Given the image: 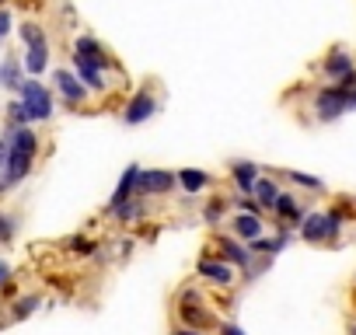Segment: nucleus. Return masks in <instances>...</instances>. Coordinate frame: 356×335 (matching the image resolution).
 <instances>
[{
	"mask_svg": "<svg viewBox=\"0 0 356 335\" xmlns=\"http://www.w3.org/2000/svg\"><path fill=\"white\" fill-rule=\"evenodd\" d=\"M22 39L32 46V42H42V32H39V25H25L22 28Z\"/></svg>",
	"mask_w": 356,
	"mask_h": 335,
	"instance_id": "21",
	"label": "nucleus"
},
{
	"mask_svg": "<svg viewBox=\"0 0 356 335\" xmlns=\"http://www.w3.org/2000/svg\"><path fill=\"white\" fill-rule=\"evenodd\" d=\"M136 189L143 196H157L171 189V175L168 172H136Z\"/></svg>",
	"mask_w": 356,
	"mask_h": 335,
	"instance_id": "4",
	"label": "nucleus"
},
{
	"mask_svg": "<svg viewBox=\"0 0 356 335\" xmlns=\"http://www.w3.org/2000/svg\"><path fill=\"white\" fill-rule=\"evenodd\" d=\"M346 108H356V88H325L318 95V115L321 119H335Z\"/></svg>",
	"mask_w": 356,
	"mask_h": 335,
	"instance_id": "1",
	"label": "nucleus"
},
{
	"mask_svg": "<svg viewBox=\"0 0 356 335\" xmlns=\"http://www.w3.org/2000/svg\"><path fill=\"white\" fill-rule=\"evenodd\" d=\"M200 272H203V276H210V279H213V283H220V286H224V283H231V265H227V262H210V259H207V262L200 265Z\"/></svg>",
	"mask_w": 356,
	"mask_h": 335,
	"instance_id": "13",
	"label": "nucleus"
},
{
	"mask_svg": "<svg viewBox=\"0 0 356 335\" xmlns=\"http://www.w3.org/2000/svg\"><path fill=\"white\" fill-rule=\"evenodd\" d=\"M74 56H81V60H88V63H95L98 70L102 67H108V56H105V49L95 42V39H77V46H74Z\"/></svg>",
	"mask_w": 356,
	"mask_h": 335,
	"instance_id": "5",
	"label": "nucleus"
},
{
	"mask_svg": "<svg viewBox=\"0 0 356 335\" xmlns=\"http://www.w3.org/2000/svg\"><path fill=\"white\" fill-rule=\"evenodd\" d=\"M8 276H11V269H8L4 262H0V283H8Z\"/></svg>",
	"mask_w": 356,
	"mask_h": 335,
	"instance_id": "28",
	"label": "nucleus"
},
{
	"mask_svg": "<svg viewBox=\"0 0 356 335\" xmlns=\"http://www.w3.org/2000/svg\"><path fill=\"white\" fill-rule=\"evenodd\" d=\"M74 248H77L81 255H91V241H74Z\"/></svg>",
	"mask_w": 356,
	"mask_h": 335,
	"instance_id": "27",
	"label": "nucleus"
},
{
	"mask_svg": "<svg viewBox=\"0 0 356 335\" xmlns=\"http://www.w3.org/2000/svg\"><path fill=\"white\" fill-rule=\"evenodd\" d=\"M290 179H293V182H300V186H307V189H321V182H318V179H311V175H297V172H293Z\"/></svg>",
	"mask_w": 356,
	"mask_h": 335,
	"instance_id": "24",
	"label": "nucleus"
},
{
	"mask_svg": "<svg viewBox=\"0 0 356 335\" xmlns=\"http://www.w3.org/2000/svg\"><path fill=\"white\" fill-rule=\"evenodd\" d=\"M178 179H182V186H186L189 193H196V189H203V186H207V175H203V172H182Z\"/></svg>",
	"mask_w": 356,
	"mask_h": 335,
	"instance_id": "19",
	"label": "nucleus"
},
{
	"mask_svg": "<svg viewBox=\"0 0 356 335\" xmlns=\"http://www.w3.org/2000/svg\"><path fill=\"white\" fill-rule=\"evenodd\" d=\"M157 105H154V98L147 95V91H140L133 101H129V108H126V122H143V119H150V112H154Z\"/></svg>",
	"mask_w": 356,
	"mask_h": 335,
	"instance_id": "6",
	"label": "nucleus"
},
{
	"mask_svg": "<svg viewBox=\"0 0 356 335\" xmlns=\"http://www.w3.org/2000/svg\"><path fill=\"white\" fill-rule=\"evenodd\" d=\"M8 25H11V18H8V11H0V35H8Z\"/></svg>",
	"mask_w": 356,
	"mask_h": 335,
	"instance_id": "26",
	"label": "nucleus"
},
{
	"mask_svg": "<svg viewBox=\"0 0 356 335\" xmlns=\"http://www.w3.org/2000/svg\"><path fill=\"white\" fill-rule=\"evenodd\" d=\"M74 67H77V77H81L88 88H95V91H98V88H105V84H102V70H98L95 63H88V60L74 56Z\"/></svg>",
	"mask_w": 356,
	"mask_h": 335,
	"instance_id": "10",
	"label": "nucleus"
},
{
	"mask_svg": "<svg viewBox=\"0 0 356 335\" xmlns=\"http://www.w3.org/2000/svg\"><path fill=\"white\" fill-rule=\"evenodd\" d=\"M234 231H238L241 238H259V234H262V220H259V213H241V217L234 220Z\"/></svg>",
	"mask_w": 356,
	"mask_h": 335,
	"instance_id": "12",
	"label": "nucleus"
},
{
	"mask_svg": "<svg viewBox=\"0 0 356 335\" xmlns=\"http://www.w3.org/2000/svg\"><path fill=\"white\" fill-rule=\"evenodd\" d=\"M11 115H15V122H29V119H32V112L25 108V101H15V105H11Z\"/></svg>",
	"mask_w": 356,
	"mask_h": 335,
	"instance_id": "22",
	"label": "nucleus"
},
{
	"mask_svg": "<svg viewBox=\"0 0 356 335\" xmlns=\"http://www.w3.org/2000/svg\"><path fill=\"white\" fill-rule=\"evenodd\" d=\"M133 189H136V164H129L126 168V175H122V182H119V189H115V196H112V210L115 206H122V203H129L133 199Z\"/></svg>",
	"mask_w": 356,
	"mask_h": 335,
	"instance_id": "8",
	"label": "nucleus"
},
{
	"mask_svg": "<svg viewBox=\"0 0 356 335\" xmlns=\"http://www.w3.org/2000/svg\"><path fill=\"white\" fill-rule=\"evenodd\" d=\"M325 70H328L332 77H342V74H349V70H353V60H349L346 53H335V56L325 63Z\"/></svg>",
	"mask_w": 356,
	"mask_h": 335,
	"instance_id": "15",
	"label": "nucleus"
},
{
	"mask_svg": "<svg viewBox=\"0 0 356 335\" xmlns=\"http://www.w3.org/2000/svg\"><path fill=\"white\" fill-rule=\"evenodd\" d=\"M53 77H56V88H60V95H63L67 101H84V88L77 84V77H74V74H67V70H56Z\"/></svg>",
	"mask_w": 356,
	"mask_h": 335,
	"instance_id": "7",
	"label": "nucleus"
},
{
	"mask_svg": "<svg viewBox=\"0 0 356 335\" xmlns=\"http://www.w3.org/2000/svg\"><path fill=\"white\" fill-rule=\"evenodd\" d=\"M220 252H224V259L227 262H238V265H248V255L234 245V241H220Z\"/></svg>",
	"mask_w": 356,
	"mask_h": 335,
	"instance_id": "18",
	"label": "nucleus"
},
{
	"mask_svg": "<svg viewBox=\"0 0 356 335\" xmlns=\"http://www.w3.org/2000/svg\"><path fill=\"white\" fill-rule=\"evenodd\" d=\"M18 91H22V101H25V108L32 112V119H49L53 101H49V91H46L39 81H22Z\"/></svg>",
	"mask_w": 356,
	"mask_h": 335,
	"instance_id": "2",
	"label": "nucleus"
},
{
	"mask_svg": "<svg viewBox=\"0 0 356 335\" xmlns=\"http://www.w3.org/2000/svg\"><path fill=\"white\" fill-rule=\"evenodd\" d=\"M35 304H39V297H29V300H22V304H18V311H15V314H18V318H22V314H32V307H35Z\"/></svg>",
	"mask_w": 356,
	"mask_h": 335,
	"instance_id": "25",
	"label": "nucleus"
},
{
	"mask_svg": "<svg viewBox=\"0 0 356 335\" xmlns=\"http://www.w3.org/2000/svg\"><path fill=\"white\" fill-rule=\"evenodd\" d=\"M46 63H49V60H46V39H42V42H32L29 53H25V67H29L32 74H42Z\"/></svg>",
	"mask_w": 356,
	"mask_h": 335,
	"instance_id": "11",
	"label": "nucleus"
},
{
	"mask_svg": "<svg viewBox=\"0 0 356 335\" xmlns=\"http://www.w3.org/2000/svg\"><path fill=\"white\" fill-rule=\"evenodd\" d=\"M300 234H304L307 241H325V238L339 234V217H335V213H314V217L304 220Z\"/></svg>",
	"mask_w": 356,
	"mask_h": 335,
	"instance_id": "3",
	"label": "nucleus"
},
{
	"mask_svg": "<svg viewBox=\"0 0 356 335\" xmlns=\"http://www.w3.org/2000/svg\"><path fill=\"white\" fill-rule=\"evenodd\" d=\"M273 210H280L283 217H297V203H293L290 196H276V203H273Z\"/></svg>",
	"mask_w": 356,
	"mask_h": 335,
	"instance_id": "20",
	"label": "nucleus"
},
{
	"mask_svg": "<svg viewBox=\"0 0 356 335\" xmlns=\"http://www.w3.org/2000/svg\"><path fill=\"white\" fill-rule=\"evenodd\" d=\"M11 234H15V224H11V220H8L4 213H0V241H8Z\"/></svg>",
	"mask_w": 356,
	"mask_h": 335,
	"instance_id": "23",
	"label": "nucleus"
},
{
	"mask_svg": "<svg viewBox=\"0 0 356 335\" xmlns=\"http://www.w3.org/2000/svg\"><path fill=\"white\" fill-rule=\"evenodd\" d=\"M0 84L4 88H18L22 81H18V60H8L4 67H0Z\"/></svg>",
	"mask_w": 356,
	"mask_h": 335,
	"instance_id": "17",
	"label": "nucleus"
},
{
	"mask_svg": "<svg viewBox=\"0 0 356 335\" xmlns=\"http://www.w3.org/2000/svg\"><path fill=\"white\" fill-rule=\"evenodd\" d=\"M182 314L193 321V328H207V325H213V318H210L203 307H196V293H189V297L182 300Z\"/></svg>",
	"mask_w": 356,
	"mask_h": 335,
	"instance_id": "9",
	"label": "nucleus"
},
{
	"mask_svg": "<svg viewBox=\"0 0 356 335\" xmlns=\"http://www.w3.org/2000/svg\"><path fill=\"white\" fill-rule=\"evenodd\" d=\"M252 193L259 196V203H262V206H273V203H276V196H280V193H276V186H273V182H266V179H262V182H255V186H252Z\"/></svg>",
	"mask_w": 356,
	"mask_h": 335,
	"instance_id": "16",
	"label": "nucleus"
},
{
	"mask_svg": "<svg viewBox=\"0 0 356 335\" xmlns=\"http://www.w3.org/2000/svg\"><path fill=\"white\" fill-rule=\"evenodd\" d=\"M234 182L241 186V193H248V196H252V186H255V164L238 161V164H234Z\"/></svg>",
	"mask_w": 356,
	"mask_h": 335,
	"instance_id": "14",
	"label": "nucleus"
}]
</instances>
